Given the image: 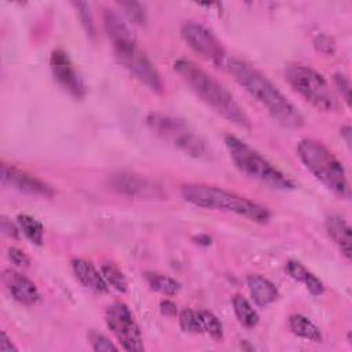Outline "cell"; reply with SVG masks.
I'll list each match as a JSON object with an SVG mask.
<instances>
[{
	"label": "cell",
	"mask_w": 352,
	"mask_h": 352,
	"mask_svg": "<svg viewBox=\"0 0 352 352\" xmlns=\"http://www.w3.org/2000/svg\"><path fill=\"white\" fill-rule=\"evenodd\" d=\"M333 81H334V85L337 88V91L340 92V95L342 96L345 103L349 106V103H351V82H349V78L344 73L338 72L333 76Z\"/></svg>",
	"instance_id": "obj_29"
},
{
	"label": "cell",
	"mask_w": 352,
	"mask_h": 352,
	"mask_svg": "<svg viewBox=\"0 0 352 352\" xmlns=\"http://www.w3.org/2000/svg\"><path fill=\"white\" fill-rule=\"evenodd\" d=\"M72 268L76 278L84 287L100 294L109 293L107 282L104 280L102 272L96 270V267L92 263L84 258H74L72 260Z\"/></svg>",
	"instance_id": "obj_15"
},
{
	"label": "cell",
	"mask_w": 352,
	"mask_h": 352,
	"mask_svg": "<svg viewBox=\"0 0 352 352\" xmlns=\"http://www.w3.org/2000/svg\"><path fill=\"white\" fill-rule=\"evenodd\" d=\"M160 308H161V312L166 316H173L177 312L176 305L170 300H162L160 304Z\"/></svg>",
	"instance_id": "obj_32"
},
{
	"label": "cell",
	"mask_w": 352,
	"mask_h": 352,
	"mask_svg": "<svg viewBox=\"0 0 352 352\" xmlns=\"http://www.w3.org/2000/svg\"><path fill=\"white\" fill-rule=\"evenodd\" d=\"M297 155L304 166L326 188L342 199L351 198L345 169L326 146L314 139H302L297 144Z\"/></svg>",
	"instance_id": "obj_5"
},
{
	"label": "cell",
	"mask_w": 352,
	"mask_h": 352,
	"mask_svg": "<svg viewBox=\"0 0 352 352\" xmlns=\"http://www.w3.org/2000/svg\"><path fill=\"white\" fill-rule=\"evenodd\" d=\"M50 67L55 80L59 82V85L63 89H66L76 99L84 98L85 95L84 81L77 73L66 51L60 48L54 50L50 56Z\"/></svg>",
	"instance_id": "obj_12"
},
{
	"label": "cell",
	"mask_w": 352,
	"mask_h": 352,
	"mask_svg": "<svg viewBox=\"0 0 352 352\" xmlns=\"http://www.w3.org/2000/svg\"><path fill=\"white\" fill-rule=\"evenodd\" d=\"M224 143L232 162L246 176L276 190H293L296 187L290 177L239 138L227 135Z\"/></svg>",
	"instance_id": "obj_6"
},
{
	"label": "cell",
	"mask_w": 352,
	"mask_h": 352,
	"mask_svg": "<svg viewBox=\"0 0 352 352\" xmlns=\"http://www.w3.org/2000/svg\"><path fill=\"white\" fill-rule=\"evenodd\" d=\"M88 340H89V344H91L92 349L96 351V352H109V351H117L118 349L113 344V341H110L104 334H102L99 331H95V330H91L88 333Z\"/></svg>",
	"instance_id": "obj_26"
},
{
	"label": "cell",
	"mask_w": 352,
	"mask_h": 352,
	"mask_svg": "<svg viewBox=\"0 0 352 352\" xmlns=\"http://www.w3.org/2000/svg\"><path fill=\"white\" fill-rule=\"evenodd\" d=\"M19 230L11 220H8L7 217H1V232L10 238H19Z\"/></svg>",
	"instance_id": "obj_31"
},
{
	"label": "cell",
	"mask_w": 352,
	"mask_h": 352,
	"mask_svg": "<svg viewBox=\"0 0 352 352\" xmlns=\"http://www.w3.org/2000/svg\"><path fill=\"white\" fill-rule=\"evenodd\" d=\"M0 179L3 186L28 195L51 198L55 194V190L44 180L8 164H1Z\"/></svg>",
	"instance_id": "obj_11"
},
{
	"label": "cell",
	"mask_w": 352,
	"mask_h": 352,
	"mask_svg": "<svg viewBox=\"0 0 352 352\" xmlns=\"http://www.w3.org/2000/svg\"><path fill=\"white\" fill-rule=\"evenodd\" d=\"M144 121L160 139L184 154L198 160H209L212 157L210 147L184 120L151 111L146 116Z\"/></svg>",
	"instance_id": "obj_7"
},
{
	"label": "cell",
	"mask_w": 352,
	"mask_h": 352,
	"mask_svg": "<svg viewBox=\"0 0 352 352\" xmlns=\"http://www.w3.org/2000/svg\"><path fill=\"white\" fill-rule=\"evenodd\" d=\"M199 318H201L202 333L209 334L214 340L223 338V324L213 312L206 309H199Z\"/></svg>",
	"instance_id": "obj_24"
},
{
	"label": "cell",
	"mask_w": 352,
	"mask_h": 352,
	"mask_svg": "<svg viewBox=\"0 0 352 352\" xmlns=\"http://www.w3.org/2000/svg\"><path fill=\"white\" fill-rule=\"evenodd\" d=\"M103 22L118 63L148 89L161 94L164 84L157 67L140 48L136 37L122 18L116 11L106 10Z\"/></svg>",
	"instance_id": "obj_2"
},
{
	"label": "cell",
	"mask_w": 352,
	"mask_h": 352,
	"mask_svg": "<svg viewBox=\"0 0 352 352\" xmlns=\"http://www.w3.org/2000/svg\"><path fill=\"white\" fill-rule=\"evenodd\" d=\"M8 258L16 267H28L30 264L29 257L25 254V252H22L18 248H10L8 249Z\"/></svg>",
	"instance_id": "obj_30"
},
{
	"label": "cell",
	"mask_w": 352,
	"mask_h": 352,
	"mask_svg": "<svg viewBox=\"0 0 352 352\" xmlns=\"http://www.w3.org/2000/svg\"><path fill=\"white\" fill-rule=\"evenodd\" d=\"M340 132H341V136L344 138L346 146L349 147V146H351V133H352V132H351V126H349V125H344Z\"/></svg>",
	"instance_id": "obj_34"
},
{
	"label": "cell",
	"mask_w": 352,
	"mask_h": 352,
	"mask_svg": "<svg viewBox=\"0 0 352 352\" xmlns=\"http://www.w3.org/2000/svg\"><path fill=\"white\" fill-rule=\"evenodd\" d=\"M232 309L236 316V319L245 326V327H254L257 326L260 316L257 311L252 307V304L241 294H235L232 297Z\"/></svg>",
	"instance_id": "obj_21"
},
{
	"label": "cell",
	"mask_w": 352,
	"mask_h": 352,
	"mask_svg": "<svg viewBox=\"0 0 352 352\" xmlns=\"http://www.w3.org/2000/svg\"><path fill=\"white\" fill-rule=\"evenodd\" d=\"M100 272L104 278V280L107 282L109 287L116 289L120 293H125L128 289V283H126V278L124 275V272L114 264V263H104L100 267Z\"/></svg>",
	"instance_id": "obj_23"
},
{
	"label": "cell",
	"mask_w": 352,
	"mask_h": 352,
	"mask_svg": "<svg viewBox=\"0 0 352 352\" xmlns=\"http://www.w3.org/2000/svg\"><path fill=\"white\" fill-rule=\"evenodd\" d=\"M246 285L254 304L258 307H267L279 297L275 285L261 275H250L246 279Z\"/></svg>",
	"instance_id": "obj_17"
},
{
	"label": "cell",
	"mask_w": 352,
	"mask_h": 352,
	"mask_svg": "<svg viewBox=\"0 0 352 352\" xmlns=\"http://www.w3.org/2000/svg\"><path fill=\"white\" fill-rule=\"evenodd\" d=\"M226 66L235 81L254 100L263 104L278 124L286 128L302 126V114L261 72L235 58L227 59Z\"/></svg>",
	"instance_id": "obj_1"
},
{
	"label": "cell",
	"mask_w": 352,
	"mask_h": 352,
	"mask_svg": "<svg viewBox=\"0 0 352 352\" xmlns=\"http://www.w3.org/2000/svg\"><path fill=\"white\" fill-rule=\"evenodd\" d=\"M110 187L117 192H121L128 197L136 198H151L161 195L160 188L151 183L148 179L131 173V172H120L110 176Z\"/></svg>",
	"instance_id": "obj_13"
},
{
	"label": "cell",
	"mask_w": 352,
	"mask_h": 352,
	"mask_svg": "<svg viewBox=\"0 0 352 352\" xmlns=\"http://www.w3.org/2000/svg\"><path fill=\"white\" fill-rule=\"evenodd\" d=\"M106 324L120 342L121 348L129 352L143 351V338L140 329L126 304L116 301L106 309Z\"/></svg>",
	"instance_id": "obj_9"
},
{
	"label": "cell",
	"mask_w": 352,
	"mask_h": 352,
	"mask_svg": "<svg viewBox=\"0 0 352 352\" xmlns=\"http://www.w3.org/2000/svg\"><path fill=\"white\" fill-rule=\"evenodd\" d=\"M3 280L7 285L12 298L23 305H34L40 300L37 286L25 275L7 270L4 271Z\"/></svg>",
	"instance_id": "obj_14"
},
{
	"label": "cell",
	"mask_w": 352,
	"mask_h": 352,
	"mask_svg": "<svg viewBox=\"0 0 352 352\" xmlns=\"http://www.w3.org/2000/svg\"><path fill=\"white\" fill-rule=\"evenodd\" d=\"M180 192L186 202L202 209L234 213L254 223H267L271 217L265 206L221 187L191 183L184 184Z\"/></svg>",
	"instance_id": "obj_4"
},
{
	"label": "cell",
	"mask_w": 352,
	"mask_h": 352,
	"mask_svg": "<svg viewBox=\"0 0 352 352\" xmlns=\"http://www.w3.org/2000/svg\"><path fill=\"white\" fill-rule=\"evenodd\" d=\"M173 69L197 95V98L209 106L213 111H216L227 121L238 125L239 128H252L250 120L245 110L239 106L227 87L223 85L219 80L186 58L177 59L173 63Z\"/></svg>",
	"instance_id": "obj_3"
},
{
	"label": "cell",
	"mask_w": 352,
	"mask_h": 352,
	"mask_svg": "<svg viewBox=\"0 0 352 352\" xmlns=\"http://www.w3.org/2000/svg\"><path fill=\"white\" fill-rule=\"evenodd\" d=\"M326 231L331 241L337 245L340 252L351 260L352 257V230L349 224L338 214L329 216L326 219Z\"/></svg>",
	"instance_id": "obj_16"
},
{
	"label": "cell",
	"mask_w": 352,
	"mask_h": 352,
	"mask_svg": "<svg viewBox=\"0 0 352 352\" xmlns=\"http://www.w3.org/2000/svg\"><path fill=\"white\" fill-rule=\"evenodd\" d=\"M121 7L125 10V14L128 15V18L135 22V23H144L146 21V12L144 8L142 7V4L136 3V1H126V3H121Z\"/></svg>",
	"instance_id": "obj_27"
},
{
	"label": "cell",
	"mask_w": 352,
	"mask_h": 352,
	"mask_svg": "<svg viewBox=\"0 0 352 352\" xmlns=\"http://www.w3.org/2000/svg\"><path fill=\"white\" fill-rule=\"evenodd\" d=\"M18 348L11 342L10 337L6 334V331H1V342H0V351L1 352H11L16 351Z\"/></svg>",
	"instance_id": "obj_33"
},
{
	"label": "cell",
	"mask_w": 352,
	"mask_h": 352,
	"mask_svg": "<svg viewBox=\"0 0 352 352\" xmlns=\"http://www.w3.org/2000/svg\"><path fill=\"white\" fill-rule=\"evenodd\" d=\"M183 40L187 45L202 59L212 63H223L226 59V51L220 40L204 25L187 21L180 29Z\"/></svg>",
	"instance_id": "obj_10"
},
{
	"label": "cell",
	"mask_w": 352,
	"mask_h": 352,
	"mask_svg": "<svg viewBox=\"0 0 352 352\" xmlns=\"http://www.w3.org/2000/svg\"><path fill=\"white\" fill-rule=\"evenodd\" d=\"M76 7L78 10V15H80L82 26L85 28L87 34L94 37L95 36V23H94L91 11H89V6L87 3H84V1H78V3H76Z\"/></svg>",
	"instance_id": "obj_28"
},
{
	"label": "cell",
	"mask_w": 352,
	"mask_h": 352,
	"mask_svg": "<svg viewBox=\"0 0 352 352\" xmlns=\"http://www.w3.org/2000/svg\"><path fill=\"white\" fill-rule=\"evenodd\" d=\"M285 78L289 85L307 102L320 111H337L338 99L327 80L315 69L305 65H289L285 69Z\"/></svg>",
	"instance_id": "obj_8"
},
{
	"label": "cell",
	"mask_w": 352,
	"mask_h": 352,
	"mask_svg": "<svg viewBox=\"0 0 352 352\" xmlns=\"http://www.w3.org/2000/svg\"><path fill=\"white\" fill-rule=\"evenodd\" d=\"M179 324L182 330L186 333H194V334L202 333L199 311H195L191 308H183L179 312Z\"/></svg>",
	"instance_id": "obj_25"
},
{
	"label": "cell",
	"mask_w": 352,
	"mask_h": 352,
	"mask_svg": "<svg viewBox=\"0 0 352 352\" xmlns=\"http://www.w3.org/2000/svg\"><path fill=\"white\" fill-rule=\"evenodd\" d=\"M18 226L21 228V231L23 232V235L36 246H41L43 245V239H44V227L43 224L29 216V214H19L16 217Z\"/></svg>",
	"instance_id": "obj_22"
},
{
	"label": "cell",
	"mask_w": 352,
	"mask_h": 352,
	"mask_svg": "<svg viewBox=\"0 0 352 352\" xmlns=\"http://www.w3.org/2000/svg\"><path fill=\"white\" fill-rule=\"evenodd\" d=\"M287 326L290 331L300 338H304L312 342H322L323 340L319 327L305 315H301V314L290 315L287 319Z\"/></svg>",
	"instance_id": "obj_19"
},
{
	"label": "cell",
	"mask_w": 352,
	"mask_h": 352,
	"mask_svg": "<svg viewBox=\"0 0 352 352\" xmlns=\"http://www.w3.org/2000/svg\"><path fill=\"white\" fill-rule=\"evenodd\" d=\"M286 272L294 280L304 283L311 294L322 296L324 293L323 282L315 274H312L309 270H307L300 261L289 260L286 263Z\"/></svg>",
	"instance_id": "obj_18"
},
{
	"label": "cell",
	"mask_w": 352,
	"mask_h": 352,
	"mask_svg": "<svg viewBox=\"0 0 352 352\" xmlns=\"http://www.w3.org/2000/svg\"><path fill=\"white\" fill-rule=\"evenodd\" d=\"M144 279L151 290L164 296H175L180 290V283L176 279L160 272L148 271L144 274Z\"/></svg>",
	"instance_id": "obj_20"
}]
</instances>
